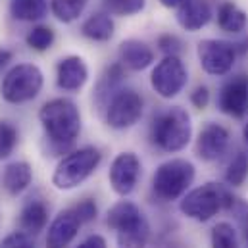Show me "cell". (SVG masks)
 <instances>
[{
    "mask_svg": "<svg viewBox=\"0 0 248 248\" xmlns=\"http://www.w3.org/2000/svg\"><path fill=\"white\" fill-rule=\"evenodd\" d=\"M140 160L135 152H120L112 164H110V171H108V179L112 190L120 196H129L135 186L139 183L140 177Z\"/></svg>",
    "mask_w": 248,
    "mask_h": 248,
    "instance_id": "cell-10",
    "label": "cell"
},
{
    "mask_svg": "<svg viewBox=\"0 0 248 248\" xmlns=\"http://www.w3.org/2000/svg\"><path fill=\"white\" fill-rule=\"evenodd\" d=\"M227 146H229V131L223 125L210 122L200 129L196 137L194 152L202 162H216L225 154Z\"/></svg>",
    "mask_w": 248,
    "mask_h": 248,
    "instance_id": "cell-12",
    "label": "cell"
},
{
    "mask_svg": "<svg viewBox=\"0 0 248 248\" xmlns=\"http://www.w3.org/2000/svg\"><path fill=\"white\" fill-rule=\"evenodd\" d=\"M156 45H158V50L164 56H181L183 54V43H181V39L175 37V35H171V33L160 35Z\"/></svg>",
    "mask_w": 248,
    "mask_h": 248,
    "instance_id": "cell-30",
    "label": "cell"
},
{
    "mask_svg": "<svg viewBox=\"0 0 248 248\" xmlns=\"http://www.w3.org/2000/svg\"><path fill=\"white\" fill-rule=\"evenodd\" d=\"M73 210H75V214L79 216L81 223H91V221L96 219V216H98V206H96V202H94L93 198L81 200L79 204L73 206Z\"/></svg>",
    "mask_w": 248,
    "mask_h": 248,
    "instance_id": "cell-32",
    "label": "cell"
},
{
    "mask_svg": "<svg viewBox=\"0 0 248 248\" xmlns=\"http://www.w3.org/2000/svg\"><path fill=\"white\" fill-rule=\"evenodd\" d=\"M248 177V154L247 152H237L227 170H225V183L229 186H241L245 185Z\"/></svg>",
    "mask_w": 248,
    "mask_h": 248,
    "instance_id": "cell-25",
    "label": "cell"
},
{
    "mask_svg": "<svg viewBox=\"0 0 248 248\" xmlns=\"http://www.w3.org/2000/svg\"><path fill=\"white\" fill-rule=\"evenodd\" d=\"M192 139V122L185 108L171 106L158 112L150 124V140L164 152H179Z\"/></svg>",
    "mask_w": 248,
    "mask_h": 248,
    "instance_id": "cell-2",
    "label": "cell"
},
{
    "mask_svg": "<svg viewBox=\"0 0 248 248\" xmlns=\"http://www.w3.org/2000/svg\"><path fill=\"white\" fill-rule=\"evenodd\" d=\"M217 108L235 120H243L248 114V75L239 73L231 77L219 91Z\"/></svg>",
    "mask_w": 248,
    "mask_h": 248,
    "instance_id": "cell-11",
    "label": "cell"
},
{
    "mask_svg": "<svg viewBox=\"0 0 248 248\" xmlns=\"http://www.w3.org/2000/svg\"><path fill=\"white\" fill-rule=\"evenodd\" d=\"M144 100L133 89H120L106 106V124L112 129L124 131L139 124L142 118Z\"/></svg>",
    "mask_w": 248,
    "mask_h": 248,
    "instance_id": "cell-8",
    "label": "cell"
},
{
    "mask_svg": "<svg viewBox=\"0 0 248 248\" xmlns=\"http://www.w3.org/2000/svg\"><path fill=\"white\" fill-rule=\"evenodd\" d=\"M35 237L25 231H14L2 239L0 248H35Z\"/></svg>",
    "mask_w": 248,
    "mask_h": 248,
    "instance_id": "cell-31",
    "label": "cell"
},
{
    "mask_svg": "<svg viewBox=\"0 0 248 248\" xmlns=\"http://www.w3.org/2000/svg\"><path fill=\"white\" fill-rule=\"evenodd\" d=\"M196 56L200 67L214 77L227 75L237 58V48L233 43L223 41V39H204L196 46Z\"/></svg>",
    "mask_w": 248,
    "mask_h": 248,
    "instance_id": "cell-9",
    "label": "cell"
},
{
    "mask_svg": "<svg viewBox=\"0 0 248 248\" xmlns=\"http://www.w3.org/2000/svg\"><path fill=\"white\" fill-rule=\"evenodd\" d=\"M102 4L110 16L131 17V16H137L144 10L146 0H104Z\"/></svg>",
    "mask_w": 248,
    "mask_h": 248,
    "instance_id": "cell-28",
    "label": "cell"
},
{
    "mask_svg": "<svg viewBox=\"0 0 248 248\" xmlns=\"http://www.w3.org/2000/svg\"><path fill=\"white\" fill-rule=\"evenodd\" d=\"M217 25L225 33H243L248 25V16L235 2H223L217 8Z\"/></svg>",
    "mask_w": 248,
    "mask_h": 248,
    "instance_id": "cell-21",
    "label": "cell"
},
{
    "mask_svg": "<svg viewBox=\"0 0 248 248\" xmlns=\"http://www.w3.org/2000/svg\"><path fill=\"white\" fill-rule=\"evenodd\" d=\"M212 4L208 0H186L183 6L177 8V23L185 31H200L212 19Z\"/></svg>",
    "mask_w": 248,
    "mask_h": 248,
    "instance_id": "cell-15",
    "label": "cell"
},
{
    "mask_svg": "<svg viewBox=\"0 0 248 248\" xmlns=\"http://www.w3.org/2000/svg\"><path fill=\"white\" fill-rule=\"evenodd\" d=\"M196 177L194 164L185 158H171L158 166L152 177V190L162 202H173L190 188Z\"/></svg>",
    "mask_w": 248,
    "mask_h": 248,
    "instance_id": "cell-5",
    "label": "cell"
},
{
    "mask_svg": "<svg viewBox=\"0 0 248 248\" xmlns=\"http://www.w3.org/2000/svg\"><path fill=\"white\" fill-rule=\"evenodd\" d=\"M120 62L131 71H142L154 62V50L140 39H127L120 45Z\"/></svg>",
    "mask_w": 248,
    "mask_h": 248,
    "instance_id": "cell-16",
    "label": "cell"
},
{
    "mask_svg": "<svg viewBox=\"0 0 248 248\" xmlns=\"http://www.w3.org/2000/svg\"><path fill=\"white\" fill-rule=\"evenodd\" d=\"M188 81V71L179 56H164L150 73V85L158 96L171 100L183 93Z\"/></svg>",
    "mask_w": 248,
    "mask_h": 248,
    "instance_id": "cell-7",
    "label": "cell"
},
{
    "mask_svg": "<svg viewBox=\"0 0 248 248\" xmlns=\"http://www.w3.org/2000/svg\"><path fill=\"white\" fill-rule=\"evenodd\" d=\"M77 248H108V245H106V239L102 235H91L83 243H79Z\"/></svg>",
    "mask_w": 248,
    "mask_h": 248,
    "instance_id": "cell-35",
    "label": "cell"
},
{
    "mask_svg": "<svg viewBox=\"0 0 248 248\" xmlns=\"http://www.w3.org/2000/svg\"><path fill=\"white\" fill-rule=\"evenodd\" d=\"M124 77H125V65L122 62H116L106 67V71L102 73V77H100V81L96 85V91H94L96 102L102 108H106L108 102H110V98L120 91V85H122Z\"/></svg>",
    "mask_w": 248,
    "mask_h": 248,
    "instance_id": "cell-19",
    "label": "cell"
},
{
    "mask_svg": "<svg viewBox=\"0 0 248 248\" xmlns=\"http://www.w3.org/2000/svg\"><path fill=\"white\" fill-rule=\"evenodd\" d=\"M39 122L58 152L69 148L81 133V112L69 98H52L45 102L39 110Z\"/></svg>",
    "mask_w": 248,
    "mask_h": 248,
    "instance_id": "cell-1",
    "label": "cell"
},
{
    "mask_svg": "<svg viewBox=\"0 0 248 248\" xmlns=\"http://www.w3.org/2000/svg\"><path fill=\"white\" fill-rule=\"evenodd\" d=\"M89 81V67L81 56H65L56 65V85L67 91L77 93Z\"/></svg>",
    "mask_w": 248,
    "mask_h": 248,
    "instance_id": "cell-14",
    "label": "cell"
},
{
    "mask_svg": "<svg viewBox=\"0 0 248 248\" xmlns=\"http://www.w3.org/2000/svg\"><path fill=\"white\" fill-rule=\"evenodd\" d=\"M10 14L19 21H39L48 14V0H10Z\"/></svg>",
    "mask_w": 248,
    "mask_h": 248,
    "instance_id": "cell-23",
    "label": "cell"
},
{
    "mask_svg": "<svg viewBox=\"0 0 248 248\" xmlns=\"http://www.w3.org/2000/svg\"><path fill=\"white\" fill-rule=\"evenodd\" d=\"M81 219L75 214L73 208H65L62 210L52 223L48 225V235H46V248H67L75 237L79 235L81 229Z\"/></svg>",
    "mask_w": 248,
    "mask_h": 248,
    "instance_id": "cell-13",
    "label": "cell"
},
{
    "mask_svg": "<svg viewBox=\"0 0 248 248\" xmlns=\"http://www.w3.org/2000/svg\"><path fill=\"white\" fill-rule=\"evenodd\" d=\"M190 104L196 110H204L210 104V89L206 85H198L192 93H190Z\"/></svg>",
    "mask_w": 248,
    "mask_h": 248,
    "instance_id": "cell-33",
    "label": "cell"
},
{
    "mask_svg": "<svg viewBox=\"0 0 248 248\" xmlns=\"http://www.w3.org/2000/svg\"><path fill=\"white\" fill-rule=\"evenodd\" d=\"M12 58H14L12 50H8V48H0V69L12 62Z\"/></svg>",
    "mask_w": 248,
    "mask_h": 248,
    "instance_id": "cell-36",
    "label": "cell"
},
{
    "mask_svg": "<svg viewBox=\"0 0 248 248\" xmlns=\"http://www.w3.org/2000/svg\"><path fill=\"white\" fill-rule=\"evenodd\" d=\"M237 198L229 192V188L219 183H204L192 190H186L181 196L179 210L188 219L206 223L217 216L219 210H233Z\"/></svg>",
    "mask_w": 248,
    "mask_h": 248,
    "instance_id": "cell-3",
    "label": "cell"
},
{
    "mask_svg": "<svg viewBox=\"0 0 248 248\" xmlns=\"http://www.w3.org/2000/svg\"><path fill=\"white\" fill-rule=\"evenodd\" d=\"M210 243L212 248H241L237 229L227 221H221L212 229Z\"/></svg>",
    "mask_w": 248,
    "mask_h": 248,
    "instance_id": "cell-26",
    "label": "cell"
},
{
    "mask_svg": "<svg viewBox=\"0 0 248 248\" xmlns=\"http://www.w3.org/2000/svg\"><path fill=\"white\" fill-rule=\"evenodd\" d=\"M243 139H245V144L248 146V122L245 124V127H243Z\"/></svg>",
    "mask_w": 248,
    "mask_h": 248,
    "instance_id": "cell-38",
    "label": "cell"
},
{
    "mask_svg": "<svg viewBox=\"0 0 248 248\" xmlns=\"http://www.w3.org/2000/svg\"><path fill=\"white\" fill-rule=\"evenodd\" d=\"M17 139H19L17 129L10 122L0 120V162L12 156L16 144H17Z\"/></svg>",
    "mask_w": 248,
    "mask_h": 248,
    "instance_id": "cell-29",
    "label": "cell"
},
{
    "mask_svg": "<svg viewBox=\"0 0 248 248\" xmlns=\"http://www.w3.org/2000/svg\"><path fill=\"white\" fill-rule=\"evenodd\" d=\"M48 223V208L43 200H37V198H31L23 208H21V214H19V225H21V231L37 237L41 231H45Z\"/></svg>",
    "mask_w": 248,
    "mask_h": 248,
    "instance_id": "cell-17",
    "label": "cell"
},
{
    "mask_svg": "<svg viewBox=\"0 0 248 248\" xmlns=\"http://www.w3.org/2000/svg\"><path fill=\"white\" fill-rule=\"evenodd\" d=\"M45 75L35 63H17L2 79V98L10 104H25L37 98L43 91Z\"/></svg>",
    "mask_w": 248,
    "mask_h": 248,
    "instance_id": "cell-6",
    "label": "cell"
},
{
    "mask_svg": "<svg viewBox=\"0 0 248 248\" xmlns=\"http://www.w3.org/2000/svg\"><path fill=\"white\" fill-rule=\"evenodd\" d=\"M54 39H56V33H54L52 27H48V25H37V27H33L27 33L25 43H27L29 48H33L37 52H45V50H48L54 45Z\"/></svg>",
    "mask_w": 248,
    "mask_h": 248,
    "instance_id": "cell-27",
    "label": "cell"
},
{
    "mask_svg": "<svg viewBox=\"0 0 248 248\" xmlns=\"http://www.w3.org/2000/svg\"><path fill=\"white\" fill-rule=\"evenodd\" d=\"M186 0H160V4L164 6V8H179V6H183Z\"/></svg>",
    "mask_w": 248,
    "mask_h": 248,
    "instance_id": "cell-37",
    "label": "cell"
},
{
    "mask_svg": "<svg viewBox=\"0 0 248 248\" xmlns=\"http://www.w3.org/2000/svg\"><path fill=\"white\" fill-rule=\"evenodd\" d=\"M87 2L89 0H50V12L58 21L71 23L85 12Z\"/></svg>",
    "mask_w": 248,
    "mask_h": 248,
    "instance_id": "cell-24",
    "label": "cell"
},
{
    "mask_svg": "<svg viewBox=\"0 0 248 248\" xmlns=\"http://www.w3.org/2000/svg\"><path fill=\"white\" fill-rule=\"evenodd\" d=\"M102 154L96 146H81L67 152L52 173V185L58 190H73L83 185L100 166Z\"/></svg>",
    "mask_w": 248,
    "mask_h": 248,
    "instance_id": "cell-4",
    "label": "cell"
},
{
    "mask_svg": "<svg viewBox=\"0 0 248 248\" xmlns=\"http://www.w3.org/2000/svg\"><path fill=\"white\" fill-rule=\"evenodd\" d=\"M31 181H33V170L27 162H12L2 171V186L12 196H17L23 190H27Z\"/></svg>",
    "mask_w": 248,
    "mask_h": 248,
    "instance_id": "cell-18",
    "label": "cell"
},
{
    "mask_svg": "<svg viewBox=\"0 0 248 248\" xmlns=\"http://www.w3.org/2000/svg\"><path fill=\"white\" fill-rule=\"evenodd\" d=\"M233 210H235V214H237V217H239V221H241V225H243V231H245V237H247L248 241V204H235L233 206Z\"/></svg>",
    "mask_w": 248,
    "mask_h": 248,
    "instance_id": "cell-34",
    "label": "cell"
},
{
    "mask_svg": "<svg viewBox=\"0 0 248 248\" xmlns=\"http://www.w3.org/2000/svg\"><path fill=\"white\" fill-rule=\"evenodd\" d=\"M114 19L108 12H96L93 16H89L83 25H81V33L83 37H87L89 41L94 43H106L114 37Z\"/></svg>",
    "mask_w": 248,
    "mask_h": 248,
    "instance_id": "cell-20",
    "label": "cell"
},
{
    "mask_svg": "<svg viewBox=\"0 0 248 248\" xmlns=\"http://www.w3.org/2000/svg\"><path fill=\"white\" fill-rule=\"evenodd\" d=\"M148 241H150V223L146 217L127 229L116 231L118 248H146Z\"/></svg>",
    "mask_w": 248,
    "mask_h": 248,
    "instance_id": "cell-22",
    "label": "cell"
}]
</instances>
